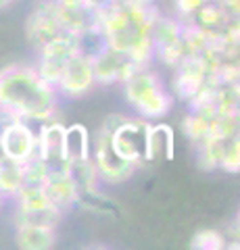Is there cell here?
<instances>
[{"mask_svg": "<svg viewBox=\"0 0 240 250\" xmlns=\"http://www.w3.org/2000/svg\"><path fill=\"white\" fill-rule=\"evenodd\" d=\"M61 96L34 65L15 62L0 69V108L29 123L59 119Z\"/></svg>", "mask_w": 240, "mask_h": 250, "instance_id": "6da1fadb", "label": "cell"}, {"mask_svg": "<svg viewBox=\"0 0 240 250\" xmlns=\"http://www.w3.org/2000/svg\"><path fill=\"white\" fill-rule=\"evenodd\" d=\"M159 9H138L117 0L109 9L98 11V29L109 48L131 59L136 67H149L154 59L153 46V23Z\"/></svg>", "mask_w": 240, "mask_h": 250, "instance_id": "7a4b0ae2", "label": "cell"}, {"mask_svg": "<svg viewBox=\"0 0 240 250\" xmlns=\"http://www.w3.org/2000/svg\"><path fill=\"white\" fill-rule=\"evenodd\" d=\"M121 85L126 103L142 119L159 121L172 111L174 96L165 90L163 80L149 67L136 69Z\"/></svg>", "mask_w": 240, "mask_h": 250, "instance_id": "3957f363", "label": "cell"}, {"mask_svg": "<svg viewBox=\"0 0 240 250\" xmlns=\"http://www.w3.org/2000/svg\"><path fill=\"white\" fill-rule=\"evenodd\" d=\"M126 115L115 113L109 115L103 121V125L98 127L96 136L92 138V161L96 165V171L100 175V182L109 184V186H119L126 184L128 179H131V175L136 173V165L134 163L123 161L121 156L115 152V148L111 144V131L121 123V119Z\"/></svg>", "mask_w": 240, "mask_h": 250, "instance_id": "277c9868", "label": "cell"}, {"mask_svg": "<svg viewBox=\"0 0 240 250\" xmlns=\"http://www.w3.org/2000/svg\"><path fill=\"white\" fill-rule=\"evenodd\" d=\"M0 148L6 159L25 163L38 152V129L29 121L0 108Z\"/></svg>", "mask_w": 240, "mask_h": 250, "instance_id": "5b68a950", "label": "cell"}, {"mask_svg": "<svg viewBox=\"0 0 240 250\" xmlns=\"http://www.w3.org/2000/svg\"><path fill=\"white\" fill-rule=\"evenodd\" d=\"M80 48V38L69 34V31H61L59 36H55L52 40L46 42L42 48L36 50V71L42 75V80H46L48 83L57 85L61 73H63L65 65L69 62V59L77 54Z\"/></svg>", "mask_w": 240, "mask_h": 250, "instance_id": "8992f818", "label": "cell"}, {"mask_svg": "<svg viewBox=\"0 0 240 250\" xmlns=\"http://www.w3.org/2000/svg\"><path fill=\"white\" fill-rule=\"evenodd\" d=\"M149 119L142 117H123L121 123L111 131V144L123 161L134 163L140 167L146 163V140H149V129H151Z\"/></svg>", "mask_w": 240, "mask_h": 250, "instance_id": "52a82bcc", "label": "cell"}, {"mask_svg": "<svg viewBox=\"0 0 240 250\" xmlns=\"http://www.w3.org/2000/svg\"><path fill=\"white\" fill-rule=\"evenodd\" d=\"M184 23L177 17H167V15H157L153 23V46H154V59H159L167 67H175L184 57V40H182Z\"/></svg>", "mask_w": 240, "mask_h": 250, "instance_id": "ba28073f", "label": "cell"}, {"mask_svg": "<svg viewBox=\"0 0 240 250\" xmlns=\"http://www.w3.org/2000/svg\"><path fill=\"white\" fill-rule=\"evenodd\" d=\"M57 92L61 98H82L96 88L94 67H92V57L86 52L73 54L65 65L57 82Z\"/></svg>", "mask_w": 240, "mask_h": 250, "instance_id": "9c48e42d", "label": "cell"}, {"mask_svg": "<svg viewBox=\"0 0 240 250\" xmlns=\"http://www.w3.org/2000/svg\"><path fill=\"white\" fill-rule=\"evenodd\" d=\"M63 27L59 23L55 0H38L25 19V40L34 50L59 36Z\"/></svg>", "mask_w": 240, "mask_h": 250, "instance_id": "30bf717a", "label": "cell"}, {"mask_svg": "<svg viewBox=\"0 0 240 250\" xmlns=\"http://www.w3.org/2000/svg\"><path fill=\"white\" fill-rule=\"evenodd\" d=\"M65 127L61 119H48L38 123V156L48 169H63L69 165L65 154Z\"/></svg>", "mask_w": 240, "mask_h": 250, "instance_id": "8fae6325", "label": "cell"}, {"mask_svg": "<svg viewBox=\"0 0 240 250\" xmlns=\"http://www.w3.org/2000/svg\"><path fill=\"white\" fill-rule=\"evenodd\" d=\"M92 67H94L96 85H105V88H109V85H121L136 69H140L131 62L130 57L109 48V46L100 48L92 57Z\"/></svg>", "mask_w": 240, "mask_h": 250, "instance_id": "7c38bea8", "label": "cell"}, {"mask_svg": "<svg viewBox=\"0 0 240 250\" xmlns=\"http://www.w3.org/2000/svg\"><path fill=\"white\" fill-rule=\"evenodd\" d=\"M174 92L186 103H190L211 77L207 62L200 57H184L174 67Z\"/></svg>", "mask_w": 240, "mask_h": 250, "instance_id": "4fadbf2b", "label": "cell"}, {"mask_svg": "<svg viewBox=\"0 0 240 250\" xmlns=\"http://www.w3.org/2000/svg\"><path fill=\"white\" fill-rule=\"evenodd\" d=\"M59 23L63 31L73 36H84L92 29H98V11L84 0H55Z\"/></svg>", "mask_w": 240, "mask_h": 250, "instance_id": "5bb4252c", "label": "cell"}, {"mask_svg": "<svg viewBox=\"0 0 240 250\" xmlns=\"http://www.w3.org/2000/svg\"><path fill=\"white\" fill-rule=\"evenodd\" d=\"M44 188L48 192L52 205L61 208L63 213H69L71 208H77V200H80V190L69 175V165L63 169H50L48 177L44 182Z\"/></svg>", "mask_w": 240, "mask_h": 250, "instance_id": "9a60e30c", "label": "cell"}, {"mask_svg": "<svg viewBox=\"0 0 240 250\" xmlns=\"http://www.w3.org/2000/svg\"><path fill=\"white\" fill-rule=\"evenodd\" d=\"M175 156V131L167 123H151L146 140V163L154 159L172 161Z\"/></svg>", "mask_w": 240, "mask_h": 250, "instance_id": "2e32d148", "label": "cell"}, {"mask_svg": "<svg viewBox=\"0 0 240 250\" xmlns=\"http://www.w3.org/2000/svg\"><path fill=\"white\" fill-rule=\"evenodd\" d=\"M15 244L21 250H48L57 244V229L40 225H15Z\"/></svg>", "mask_w": 240, "mask_h": 250, "instance_id": "e0dca14e", "label": "cell"}, {"mask_svg": "<svg viewBox=\"0 0 240 250\" xmlns=\"http://www.w3.org/2000/svg\"><path fill=\"white\" fill-rule=\"evenodd\" d=\"M65 154L69 163L90 159L92 136L82 123H71L65 127Z\"/></svg>", "mask_w": 240, "mask_h": 250, "instance_id": "ac0fdd59", "label": "cell"}, {"mask_svg": "<svg viewBox=\"0 0 240 250\" xmlns=\"http://www.w3.org/2000/svg\"><path fill=\"white\" fill-rule=\"evenodd\" d=\"M65 213L57 207L48 208H17L15 207V225H40L57 229Z\"/></svg>", "mask_w": 240, "mask_h": 250, "instance_id": "d6986e66", "label": "cell"}, {"mask_svg": "<svg viewBox=\"0 0 240 250\" xmlns=\"http://www.w3.org/2000/svg\"><path fill=\"white\" fill-rule=\"evenodd\" d=\"M23 186H25L23 163L0 156V194H2L6 200H13Z\"/></svg>", "mask_w": 240, "mask_h": 250, "instance_id": "ffe728a7", "label": "cell"}, {"mask_svg": "<svg viewBox=\"0 0 240 250\" xmlns=\"http://www.w3.org/2000/svg\"><path fill=\"white\" fill-rule=\"evenodd\" d=\"M69 175L73 177V182L80 190V196L82 194H92V192H98L100 188V175L96 171L94 161L90 159H84V161H73L69 163Z\"/></svg>", "mask_w": 240, "mask_h": 250, "instance_id": "44dd1931", "label": "cell"}, {"mask_svg": "<svg viewBox=\"0 0 240 250\" xmlns=\"http://www.w3.org/2000/svg\"><path fill=\"white\" fill-rule=\"evenodd\" d=\"M192 23H196L198 27H203L207 31H211V34H218L221 36V31L226 29V25L230 23V17L226 13H223L221 6L215 2V0H209L207 4H203L200 9L195 13V17L188 19Z\"/></svg>", "mask_w": 240, "mask_h": 250, "instance_id": "7402d4cb", "label": "cell"}, {"mask_svg": "<svg viewBox=\"0 0 240 250\" xmlns=\"http://www.w3.org/2000/svg\"><path fill=\"white\" fill-rule=\"evenodd\" d=\"M221 144H223V140H218V138H205L203 142L196 144V163L203 171L219 169Z\"/></svg>", "mask_w": 240, "mask_h": 250, "instance_id": "603a6c76", "label": "cell"}, {"mask_svg": "<svg viewBox=\"0 0 240 250\" xmlns=\"http://www.w3.org/2000/svg\"><path fill=\"white\" fill-rule=\"evenodd\" d=\"M182 129L190 142H195V144L203 142L205 138H209V117L190 108V113L182 121Z\"/></svg>", "mask_w": 240, "mask_h": 250, "instance_id": "cb8c5ba5", "label": "cell"}, {"mask_svg": "<svg viewBox=\"0 0 240 250\" xmlns=\"http://www.w3.org/2000/svg\"><path fill=\"white\" fill-rule=\"evenodd\" d=\"M219 169L226 173H240V134L223 140Z\"/></svg>", "mask_w": 240, "mask_h": 250, "instance_id": "d4e9b609", "label": "cell"}, {"mask_svg": "<svg viewBox=\"0 0 240 250\" xmlns=\"http://www.w3.org/2000/svg\"><path fill=\"white\" fill-rule=\"evenodd\" d=\"M192 248H198V250H221V248H228V240L221 231L218 229H211V228H205V229H198L192 238Z\"/></svg>", "mask_w": 240, "mask_h": 250, "instance_id": "484cf974", "label": "cell"}, {"mask_svg": "<svg viewBox=\"0 0 240 250\" xmlns=\"http://www.w3.org/2000/svg\"><path fill=\"white\" fill-rule=\"evenodd\" d=\"M48 165L40 159V156H32L29 161L23 163V175H25V184H38L44 186L46 177H48Z\"/></svg>", "mask_w": 240, "mask_h": 250, "instance_id": "4316f807", "label": "cell"}, {"mask_svg": "<svg viewBox=\"0 0 240 250\" xmlns=\"http://www.w3.org/2000/svg\"><path fill=\"white\" fill-rule=\"evenodd\" d=\"M209 0H174V9H175V17L182 21H188L195 17V13L200 9L203 4H207Z\"/></svg>", "mask_w": 240, "mask_h": 250, "instance_id": "83f0119b", "label": "cell"}, {"mask_svg": "<svg viewBox=\"0 0 240 250\" xmlns=\"http://www.w3.org/2000/svg\"><path fill=\"white\" fill-rule=\"evenodd\" d=\"M215 2L221 6L223 13H226L230 19L240 17V0H215Z\"/></svg>", "mask_w": 240, "mask_h": 250, "instance_id": "f1b7e54d", "label": "cell"}, {"mask_svg": "<svg viewBox=\"0 0 240 250\" xmlns=\"http://www.w3.org/2000/svg\"><path fill=\"white\" fill-rule=\"evenodd\" d=\"M230 248H240V210L236 215V221H234V228H232V240H230Z\"/></svg>", "mask_w": 240, "mask_h": 250, "instance_id": "f546056e", "label": "cell"}, {"mask_svg": "<svg viewBox=\"0 0 240 250\" xmlns=\"http://www.w3.org/2000/svg\"><path fill=\"white\" fill-rule=\"evenodd\" d=\"M130 6H138V9H151V6H157V0H121Z\"/></svg>", "mask_w": 240, "mask_h": 250, "instance_id": "4dcf8cb0", "label": "cell"}, {"mask_svg": "<svg viewBox=\"0 0 240 250\" xmlns=\"http://www.w3.org/2000/svg\"><path fill=\"white\" fill-rule=\"evenodd\" d=\"M84 2H88L92 9H96V11H103V9H109V6L115 4L117 0H84Z\"/></svg>", "mask_w": 240, "mask_h": 250, "instance_id": "1f68e13d", "label": "cell"}, {"mask_svg": "<svg viewBox=\"0 0 240 250\" xmlns=\"http://www.w3.org/2000/svg\"><path fill=\"white\" fill-rule=\"evenodd\" d=\"M17 0H0V11H4V9H9V6H13Z\"/></svg>", "mask_w": 240, "mask_h": 250, "instance_id": "d6a6232c", "label": "cell"}, {"mask_svg": "<svg viewBox=\"0 0 240 250\" xmlns=\"http://www.w3.org/2000/svg\"><path fill=\"white\" fill-rule=\"evenodd\" d=\"M4 202H6V198L2 196V194H0V208H2V205H4Z\"/></svg>", "mask_w": 240, "mask_h": 250, "instance_id": "836d02e7", "label": "cell"}, {"mask_svg": "<svg viewBox=\"0 0 240 250\" xmlns=\"http://www.w3.org/2000/svg\"><path fill=\"white\" fill-rule=\"evenodd\" d=\"M0 156H2V148H0Z\"/></svg>", "mask_w": 240, "mask_h": 250, "instance_id": "e575fe53", "label": "cell"}]
</instances>
